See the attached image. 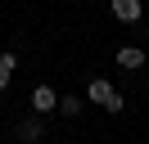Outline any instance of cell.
Wrapping results in <instances>:
<instances>
[{
  "label": "cell",
  "instance_id": "1",
  "mask_svg": "<svg viewBox=\"0 0 149 144\" xmlns=\"http://www.w3.org/2000/svg\"><path fill=\"white\" fill-rule=\"evenodd\" d=\"M32 113H36V117L59 113V95H54L50 86H36V90H32Z\"/></svg>",
  "mask_w": 149,
  "mask_h": 144
},
{
  "label": "cell",
  "instance_id": "2",
  "mask_svg": "<svg viewBox=\"0 0 149 144\" xmlns=\"http://www.w3.org/2000/svg\"><path fill=\"white\" fill-rule=\"evenodd\" d=\"M109 9H113V18L118 23H140V0H109Z\"/></svg>",
  "mask_w": 149,
  "mask_h": 144
},
{
  "label": "cell",
  "instance_id": "3",
  "mask_svg": "<svg viewBox=\"0 0 149 144\" xmlns=\"http://www.w3.org/2000/svg\"><path fill=\"white\" fill-rule=\"evenodd\" d=\"M118 68H145V50L140 45H122L118 50Z\"/></svg>",
  "mask_w": 149,
  "mask_h": 144
},
{
  "label": "cell",
  "instance_id": "4",
  "mask_svg": "<svg viewBox=\"0 0 149 144\" xmlns=\"http://www.w3.org/2000/svg\"><path fill=\"white\" fill-rule=\"evenodd\" d=\"M86 99H91V104H109V99H113V86L104 77H95L91 86H86Z\"/></svg>",
  "mask_w": 149,
  "mask_h": 144
},
{
  "label": "cell",
  "instance_id": "5",
  "mask_svg": "<svg viewBox=\"0 0 149 144\" xmlns=\"http://www.w3.org/2000/svg\"><path fill=\"white\" fill-rule=\"evenodd\" d=\"M18 140H27V144H36V140H41V122H36V117L18 122Z\"/></svg>",
  "mask_w": 149,
  "mask_h": 144
},
{
  "label": "cell",
  "instance_id": "6",
  "mask_svg": "<svg viewBox=\"0 0 149 144\" xmlns=\"http://www.w3.org/2000/svg\"><path fill=\"white\" fill-rule=\"evenodd\" d=\"M81 99H77V95H63V99H59V113H63V117H77V113H81Z\"/></svg>",
  "mask_w": 149,
  "mask_h": 144
},
{
  "label": "cell",
  "instance_id": "7",
  "mask_svg": "<svg viewBox=\"0 0 149 144\" xmlns=\"http://www.w3.org/2000/svg\"><path fill=\"white\" fill-rule=\"evenodd\" d=\"M0 68H5V72H14V68H18V54H14V50H5V54H0Z\"/></svg>",
  "mask_w": 149,
  "mask_h": 144
},
{
  "label": "cell",
  "instance_id": "8",
  "mask_svg": "<svg viewBox=\"0 0 149 144\" xmlns=\"http://www.w3.org/2000/svg\"><path fill=\"white\" fill-rule=\"evenodd\" d=\"M9 77H14V72H5V68H0V90H5V86H9Z\"/></svg>",
  "mask_w": 149,
  "mask_h": 144
}]
</instances>
